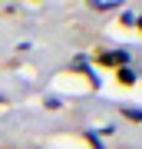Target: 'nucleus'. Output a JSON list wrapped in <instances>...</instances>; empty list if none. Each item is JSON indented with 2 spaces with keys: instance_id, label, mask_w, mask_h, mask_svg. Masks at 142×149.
Masks as SVG:
<instances>
[{
  "instance_id": "1",
  "label": "nucleus",
  "mask_w": 142,
  "mask_h": 149,
  "mask_svg": "<svg viewBox=\"0 0 142 149\" xmlns=\"http://www.w3.org/2000/svg\"><path fill=\"white\" fill-rule=\"evenodd\" d=\"M99 60H103V63H109V66H116V70H122V66H129V63H132L129 50H106Z\"/></svg>"
},
{
  "instance_id": "2",
  "label": "nucleus",
  "mask_w": 142,
  "mask_h": 149,
  "mask_svg": "<svg viewBox=\"0 0 142 149\" xmlns=\"http://www.w3.org/2000/svg\"><path fill=\"white\" fill-rule=\"evenodd\" d=\"M93 10H99V13H109V10H119L122 7V0H93Z\"/></svg>"
},
{
  "instance_id": "3",
  "label": "nucleus",
  "mask_w": 142,
  "mask_h": 149,
  "mask_svg": "<svg viewBox=\"0 0 142 149\" xmlns=\"http://www.w3.org/2000/svg\"><path fill=\"white\" fill-rule=\"evenodd\" d=\"M116 76H119V83H122V86H132V83H136V73H132L129 66H122V70H119Z\"/></svg>"
},
{
  "instance_id": "4",
  "label": "nucleus",
  "mask_w": 142,
  "mask_h": 149,
  "mask_svg": "<svg viewBox=\"0 0 142 149\" xmlns=\"http://www.w3.org/2000/svg\"><path fill=\"white\" fill-rule=\"evenodd\" d=\"M122 116L132 119V123H142V109L139 106H122Z\"/></svg>"
},
{
  "instance_id": "5",
  "label": "nucleus",
  "mask_w": 142,
  "mask_h": 149,
  "mask_svg": "<svg viewBox=\"0 0 142 149\" xmlns=\"http://www.w3.org/2000/svg\"><path fill=\"white\" fill-rule=\"evenodd\" d=\"M43 103H46V106H50V109H60V106H63V103H60V100H56V96H46V100H43Z\"/></svg>"
},
{
  "instance_id": "6",
  "label": "nucleus",
  "mask_w": 142,
  "mask_h": 149,
  "mask_svg": "<svg viewBox=\"0 0 142 149\" xmlns=\"http://www.w3.org/2000/svg\"><path fill=\"white\" fill-rule=\"evenodd\" d=\"M122 23H129V27H132V23H136V13H129V10H122Z\"/></svg>"
},
{
  "instance_id": "7",
  "label": "nucleus",
  "mask_w": 142,
  "mask_h": 149,
  "mask_svg": "<svg viewBox=\"0 0 142 149\" xmlns=\"http://www.w3.org/2000/svg\"><path fill=\"white\" fill-rule=\"evenodd\" d=\"M136 23H139V27H142V17H136Z\"/></svg>"
}]
</instances>
